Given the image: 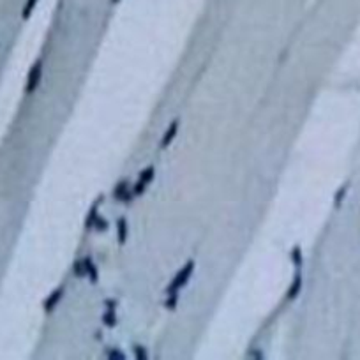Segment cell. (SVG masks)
I'll return each mask as SVG.
<instances>
[{
	"instance_id": "cell-1",
	"label": "cell",
	"mask_w": 360,
	"mask_h": 360,
	"mask_svg": "<svg viewBox=\"0 0 360 360\" xmlns=\"http://www.w3.org/2000/svg\"><path fill=\"white\" fill-rule=\"evenodd\" d=\"M193 272H195V261L186 263L184 268L176 272L175 279H173V281L169 283V286H168V290H166V292H168V293H178L180 288H184L186 283H188L189 279H191Z\"/></svg>"
},
{
	"instance_id": "cell-2",
	"label": "cell",
	"mask_w": 360,
	"mask_h": 360,
	"mask_svg": "<svg viewBox=\"0 0 360 360\" xmlns=\"http://www.w3.org/2000/svg\"><path fill=\"white\" fill-rule=\"evenodd\" d=\"M41 76H43V62L37 60L36 64L32 65L30 72H29V79H27V85H25L27 94L36 92V88L39 86V83H41Z\"/></svg>"
},
{
	"instance_id": "cell-3",
	"label": "cell",
	"mask_w": 360,
	"mask_h": 360,
	"mask_svg": "<svg viewBox=\"0 0 360 360\" xmlns=\"http://www.w3.org/2000/svg\"><path fill=\"white\" fill-rule=\"evenodd\" d=\"M154 173H155L154 166H148V168H145L143 171L140 173V178H138V182L133 188V195H143L145 188L154 180Z\"/></svg>"
},
{
	"instance_id": "cell-4",
	"label": "cell",
	"mask_w": 360,
	"mask_h": 360,
	"mask_svg": "<svg viewBox=\"0 0 360 360\" xmlns=\"http://www.w3.org/2000/svg\"><path fill=\"white\" fill-rule=\"evenodd\" d=\"M62 295H64V286H58V288L55 290V292L51 293L46 300H44V311H46V313H51V311L57 307V304L60 302Z\"/></svg>"
},
{
	"instance_id": "cell-5",
	"label": "cell",
	"mask_w": 360,
	"mask_h": 360,
	"mask_svg": "<svg viewBox=\"0 0 360 360\" xmlns=\"http://www.w3.org/2000/svg\"><path fill=\"white\" fill-rule=\"evenodd\" d=\"M178 127H180V122H178V120H173L171 126L168 127V131H166L164 136H162V140H161V148H166L169 143H171L173 140H175L176 133H178Z\"/></svg>"
},
{
	"instance_id": "cell-6",
	"label": "cell",
	"mask_w": 360,
	"mask_h": 360,
	"mask_svg": "<svg viewBox=\"0 0 360 360\" xmlns=\"http://www.w3.org/2000/svg\"><path fill=\"white\" fill-rule=\"evenodd\" d=\"M113 196H115V200H119V202H129L131 196H133V193L129 191V188H127L126 182H120L119 186L115 188V193H113Z\"/></svg>"
},
{
	"instance_id": "cell-7",
	"label": "cell",
	"mask_w": 360,
	"mask_h": 360,
	"mask_svg": "<svg viewBox=\"0 0 360 360\" xmlns=\"http://www.w3.org/2000/svg\"><path fill=\"white\" fill-rule=\"evenodd\" d=\"M127 231H129V226H127L126 217H120L117 221V238H119V244L124 245L127 240Z\"/></svg>"
},
{
	"instance_id": "cell-8",
	"label": "cell",
	"mask_w": 360,
	"mask_h": 360,
	"mask_svg": "<svg viewBox=\"0 0 360 360\" xmlns=\"http://www.w3.org/2000/svg\"><path fill=\"white\" fill-rule=\"evenodd\" d=\"M83 265H85V272L86 276L90 278V281L96 283L99 279V272H98V266L94 265V261H92V258H85L83 259Z\"/></svg>"
},
{
	"instance_id": "cell-9",
	"label": "cell",
	"mask_w": 360,
	"mask_h": 360,
	"mask_svg": "<svg viewBox=\"0 0 360 360\" xmlns=\"http://www.w3.org/2000/svg\"><path fill=\"white\" fill-rule=\"evenodd\" d=\"M101 202H103V196H99V200H98V202H94V205H92V209H90L88 216H86V221H85V228H86V230H90V228L94 226V221H96V217H98V210H99V205H101Z\"/></svg>"
},
{
	"instance_id": "cell-10",
	"label": "cell",
	"mask_w": 360,
	"mask_h": 360,
	"mask_svg": "<svg viewBox=\"0 0 360 360\" xmlns=\"http://www.w3.org/2000/svg\"><path fill=\"white\" fill-rule=\"evenodd\" d=\"M300 288H302V276L297 274V276H295V281H293V283H292V286H290V292H288V295H286V299H288V300H293L297 295H299Z\"/></svg>"
},
{
	"instance_id": "cell-11",
	"label": "cell",
	"mask_w": 360,
	"mask_h": 360,
	"mask_svg": "<svg viewBox=\"0 0 360 360\" xmlns=\"http://www.w3.org/2000/svg\"><path fill=\"white\" fill-rule=\"evenodd\" d=\"M103 321H105L106 327H115L117 325V316H115V309H108L103 314Z\"/></svg>"
},
{
	"instance_id": "cell-12",
	"label": "cell",
	"mask_w": 360,
	"mask_h": 360,
	"mask_svg": "<svg viewBox=\"0 0 360 360\" xmlns=\"http://www.w3.org/2000/svg\"><path fill=\"white\" fill-rule=\"evenodd\" d=\"M37 2H39V0H27V2H25V8H23V13H22L23 20H27L30 15H32V11L36 9Z\"/></svg>"
},
{
	"instance_id": "cell-13",
	"label": "cell",
	"mask_w": 360,
	"mask_h": 360,
	"mask_svg": "<svg viewBox=\"0 0 360 360\" xmlns=\"http://www.w3.org/2000/svg\"><path fill=\"white\" fill-rule=\"evenodd\" d=\"M72 272H74L76 278H83V276H86L85 265H83L81 259H76V261H74V265H72Z\"/></svg>"
},
{
	"instance_id": "cell-14",
	"label": "cell",
	"mask_w": 360,
	"mask_h": 360,
	"mask_svg": "<svg viewBox=\"0 0 360 360\" xmlns=\"http://www.w3.org/2000/svg\"><path fill=\"white\" fill-rule=\"evenodd\" d=\"M168 299H166L164 306L168 307V309H175L176 307V300H178V293H168Z\"/></svg>"
},
{
	"instance_id": "cell-15",
	"label": "cell",
	"mask_w": 360,
	"mask_h": 360,
	"mask_svg": "<svg viewBox=\"0 0 360 360\" xmlns=\"http://www.w3.org/2000/svg\"><path fill=\"white\" fill-rule=\"evenodd\" d=\"M106 355H108V358H112V360H126V353L119 351V349H108Z\"/></svg>"
},
{
	"instance_id": "cell-16",
	"label": "cell",
	"mask_w": 360,
	"mask_h": 360,
	"mask_svg": "<svg viewBox=\"0 0 360 360\" xmlns=\"http://www.w3.org/2000/svg\"><path fill=\"white\" fill-rule=\"evenodd\" d=\"M292 259H293V263H295L297 266L302 265V251H300L299 245H297V247L292 251Z\"/></svg>"
},
{
	"instance_id": "cell-17",
	"label": "cell",
	"mask_w": 360,
	"mask_h": 360,
	"mask_svg": "<svg viewBox=\"0 0 360 360\" xmlns=\"http://www.w3.org/2000/svg\"><path fill=\"white\" fill-rule=\"evenodd\" d=\"M134 355H136V358H140V360H147L148 358L147 349H145L143 346H140V344L134 346Z\"/></svg>"
},
{
	"instance_id": "cell-18",
	"label": "cell",
	"mask_w": 360,
	"mask_h": 360,
	"mask_svg": "<svg viewBox=\"0 0 360 360\" xmlns=\"http://www.w3.org/2000/svg\"><path fill=\"white\" fill-rule=\"evenodd\" d=\"M92 228H96V230H99V231H105L106 228H108V223H106L105 219H103V217H96V221H94V226Z\"/></svg>"
},
{
	"instance_id": "cell-19",
	"label": "cell",
	"mask_w": 360,
	"mask_h": 360,
	"mask_svg": "<svg viewBox=\"0 0 360 360\" xmlns=\"http://www.w3.org/2000/svg\"><path fill=\"white\" fill-rule=\"evenodd\" d=\"M346 189H348V188H346V186H342V188L341 189H339V193H337V195H335V205H341V202H342V198H344V195H346Z\"/></svg>"
},
{
	"instance_id": "cell-20",
	"label": "cell",
	"mask_w": 360,
	"mask_h": 360,
	"mask_svg": "<svg viewBox=\"0 0 360 360\" xmlns=\"http://www.w3.org/2000/svg\"><path fill=\"white\" fill-rule=\"evenodd\" d=\"M115 306H117L115 300H106V307H108V309H115Z\"/></svg>"
},
{
	"instance_id": "cell-21",
	"label": "cell",
	"mask_w": 360,
	"mask_h": 360,
	"mask_svg": "<svg viewBox=\"0 0 360 360\" xmlns=\"http://www.w3.org/2000/svg\"><path fill=\"white\" fill-rule=\"evenodd\" d=\"M110 2H112V4H119L120 0H110Z\"/></svg>"
}]
</instances>
